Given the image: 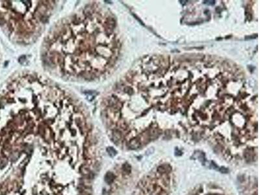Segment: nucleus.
<instances>
[{
  "mask_svg": "<svg viewBox=\"0 0 260 195\" xmlns=\"http://www.w3.org/2000/svg\"><path fill=\"white\" fill-rule=\"evenodd\" d=\"M112 17L88 5L56 24L43 44L45 65L62 77L92 81L111 67L115 50Z\"/></svg>",
  "mask_w": 260,
  "mask_h": 195,
  "instance_id": "obj_1",
  "label": "nucleus"
},
{
  "mask_svg": "<svg viewBox=\"0 0 260 195\" xmlns=\"http://www.w3.org/2000/svg\"><path fill=\"white\" fill-rule=\"evenodd\" d=\"M52 2L0 1V26L14 40L30 42L47 22L53 7Z\"/></svg>",
  "mask_w": 260,
  "mask_h": 195,
  "instance_id": "obj_2",
  "label": "nucleus"
},
{
  "mask_svg": "<svg viewBox=\"0 0 260 195\" xmlns=\"http://www.w3.org/2000/svg\"><path fill=\"white\" fill-rule=\"evenodd\" d=\"M171 170V167L168 164H164V165H160L157 168V171L161 174H166L168 173Z\"/></svg>",
  "mask_w": 260,
  "mask_h": 195,
  "instance_id": "obj_3",
  "label": "nucleus"
},
{
  "mask_svg": "<svg viewBox=\"0 0 260 195\" xmlns=\"http://www.w3.org/2000/svg\"><path fill=\"white\" fill-rule=\"evenodd\" d=\"M129 146L132 149H137L141 146V143L137 139H132L129 143Z\"/></svg>",
  "mask_w": 260,
  "mask_h": 195,
  "instance_id": "obj_4",
  "label": "nucleus"
},
{
  "mask_svg": "<svg viewBox=\"0 0 260 195\" xmlns=\"http://www.w3.org/2000/svg\"><path fill=\"white\" fill-rule=\"evenodd\" d=\"M114 176L112 172H107L105 176V181L108 184H111L114 179Z\"/></svg>",
  "mask_w": 260,
  "mask_h": 195,
  "instance_id": "obj_5",
  "label": "nucleus"
},
{
  "mask_svg": "<svg viewBox=\"0 0 260 195\" xmlns=\"http://www.w3.org/2000/svg\"><path fill=\"white\" fill-rule=\"evenodd\" d=\"M107 153L111 157H114V156H116V154H117L116 151L112 147H108L107 148Z\"/></svg>",
  "mask_w": 260,
  "mask_h": 195,
  "instance_id": "obj_6",
  "label": "nucleus"
},
{
  "mask_svg": "<svg viewBox=\"0 0 260 195\" xmlns=\"http://www.w3.org/2000/svg\"><path fill=\"white\" fill-rule=\"evenodd\" d=\"M122 168L124 170V171L125 172V173H127V174H129V173L131 172V168H132V167H131V166H130L128 163L124 164L123 166H122Z\"/></svg>",
  "mask_w": 260,
  "mask_h": 195,
  "instance_id": "obj_7",
  "label": "nucleus"
},
{
  "mask_svg": "<svg viewBox=\"0 0 260 195\" xmlns=\"http://www.w3.org/2000/svg\"><path fill=\"white\" fill-rule=\"evenodd\" d=\"M219 171L221 172V173H222V174H227V173H228L229 172V170L228 168H225V167H222L220 168V169H219Z\"/></svg>",
  "mask_w": 260,
  "mask_h": 195,
  "instance_id": "obj_8",
  "label": "nucleus"
},
{
  "mask_svg": "<svg viewBox=\"0 0 260 195\" xmlns=\"http://www.w3.org/2000/svg\"><path fill=\"white\" fill-rule=\"evenodd\" d=\"M154 148H149V149L147 151H146V155H150V154H152L153 152H154Z\"/></svg>",
  "mask_w": 260,
  "mask_h": 195,
  "instance_id": "obj_9",
  "label": "nucleus"
},
{
  "mask_svg": "<svg viewBox=\"0 0 260 195\" xmlns=\"http://www.w3.org/2000/svg\"><path fill=\"white\" fill-rule=\"evenodd\" d=\"M205 4H207V5H214L215 1H204Z\"/></svg>",
  "mask_w": 260,
  "mask_h": 195,
  "instance_id": "obj_10",
  "label": "nucleus"
}]
</instances>
